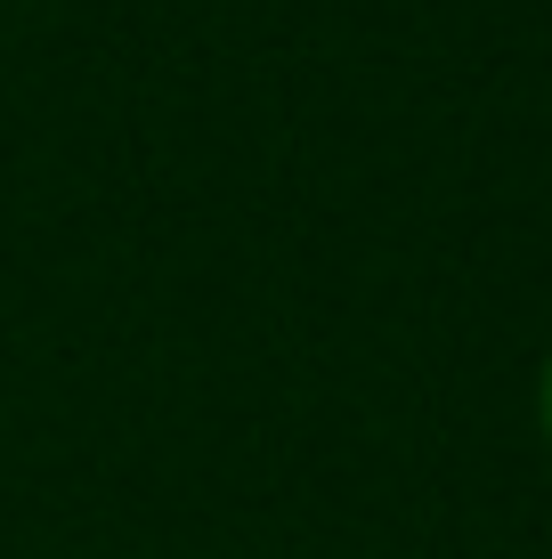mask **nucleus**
Returning a JSON list of instances; mask_svg holds the SVG:
<instances>
[{
  "label": "nucleus",
  "instance_id": "f257e3e1",
  "mask_svg": "<svg viewBox=\"0 0 552 559\" xmlns=\"http://www.w3.org/2000/svg\"><path fill=\"white\" fill-rule=\"evenodd\" d=\"M537 430H544V447H552V357H544V373H537Z\"/></svg>",
  "mask_w": 552,
  "mask_h": 559
}]
</instances>
